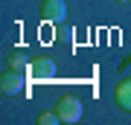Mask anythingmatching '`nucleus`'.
Listing matches in <instances>:
<instances>
[{
  "mask_svg": "<svg viewBox=\"0 0 131 125\" xmlns=\"http://www.w3.org/2000/svg\"><path fill=\"white\" fill-rule=\"evenodd\" d=\"M56 111L61 116V122H79L82 119V113H84V105H82V99L79 96H73V93H67V96H61L58 102H56Z\"/></svg>",
  "mask_w": 131,
  "mask_h": 125,
  "instance_id": "obj_1",
  "label": "nucleus"
},
{
  "mask_svg": "<svg viewBox=\"0 0 131 125\" xmlns=\"http://www.w3.org/2000/svg\"><path fill=\"white\" fill-rule=\"evenodd\" d=\"M0 90H3L6 96H20V93L26 90V79H24V73H18V70L3 73V76H0Z\"/></svg>",
  "mask_w": 131,
  "mask_h": 125,
  "instance_id": "obj_2",
  "label": "nucleus"
},
{
  "mask_svg": "<svg viewBox=\"0 0 131 125\" xmlns=\"http://www.w3.org/2000/svg\"><path fill=\"white\" fill-rule=\"evenodd\" d=\"M41 15H44L47 23H61L67 18V3H64V0H44Z\"/></svg>",
  "mask_w": 131,
  "mask_h": 125,
  "instance_id": "obj_3",
  "label": "nucleus"
},
{
  "mask_svg": "<svg viewBox=\"0 0 131 125\" xmlns=\"http://www.w3.org/2000/svg\"><path fill=\"white\" fill-rule=\"evenodd\" d=\"M29 76H32V79H52V76H56V64H52L50 58H35L32 64H29Z\"/></svg>",
  "mask_w": 131,
  "mask_h": 125,
  "instance_id": "obj_4",
  "label": "nucleus"
},
{
  "mask_svg": "<svg viewBox=\"0 0 131 125\" xmlns=\"http://www.w3.org/2000/svg\"><path fill=\"white\" fill-rule=\"evenodd\" d=\"M114 102H117L122 111H131V79L119 82L117 90H114Z\"/></svg>",
  "mask_w": 131,
  "mask_h": 125,
  "instance_id": "obj_5",
  "label": "nucleus"
},
{
  "mask_svg": "<svg viewBox=\"0 0 131 125\" xmlns=\"http://www.w3.org/2000/svg\"><path fill=\"white\" fill-rule=\"evenodd\" d=\"M29 64H32V61H29L24 52H15V55L9 58V70H18V73H26V70H29Z\"/></svg>",
  "mask_w": 131,
  "mask_h": 125,
  "instance_id": "obj_6",
  "label": "nucleus"
},
{
  "mask_svg": "<svg viewBox=\"0 0 131 125\" xmlns=\"http://www.w3.org/2000/svg\"><path fill=\"white\" fill-rule=\"evenodd\" d=\"M38 122H41V125H56V122H61V116H58V111L56 113H41Z\"/></svg>",
  "mask_w": 131,
  "mask_h": 125,
  "instance_id": "obj_7",
  "label": "nucleus"
},
{
  "mask_svg": "<svg viewBox=\"0 0 131 125\" xmlns=\"http://www.w3.org/2000/svg\"><path fill=\"white\" fill-rule=\"evenodd\" d=\"M119 3H128V0H119Z\"/></svg>",
  "mask_w": 131,
  "mask_h": 125,
  "instance_id": "obj_8",
  "label": "nucleus"
}]
</instances>
